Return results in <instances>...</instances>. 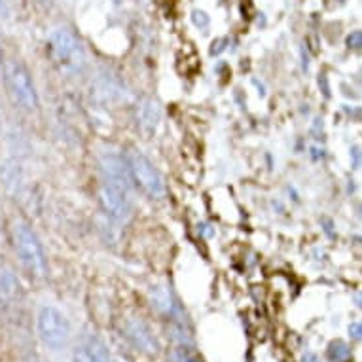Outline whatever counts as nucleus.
<instances>
[{"mask_svg":"<svg viewBox=\"0 0 362 362\" xmlns=\"http://www.w3.org/2000/svg\"><path fill=\"white\" fill-rule=\"evenodd\" d=\"M327 358L330 362H351L353 361V351H351V347L345 341L336 339V341L328 345Z\"/></svg>","mask_w":362,"mask_h":362,"instance_id":"10","label":"nucleus"},{"mask_svg":"<svg viewBox=\"0 0 362 362\" xmlns=\"http://www.w3.org/2000/svg\"><path fill=\"white\" fill-rule=\"evenodd\" d=\"M36 2H44V4H46V2H48V0H36Z\"/></svg>","mask_w":362,"mask_h":362,"instance_id":"20","label":"nucleus"},{"mask_svg":"<svg viewBox=\"0 0 362 362\" xmlns=\"http://www.w3.org/2000/svg\"><path fill=\"white\" fill-rule=\"evenodd\" d=\"M125 336L131 344L135 345L139 351L148 353V355H156L160 351V341L156 338L150 327L141 319H129L125 322Z\"/></svg>","mask_w":362,"mask_h":362,"instance_id":"7","label":"nucleus"},{"mask_svg":"<svg viewBox=\"0 0 362 362\" xmlns=\"http://www.w3.org/2000/svg\"><path fill=\"white\" fill-rule=\"evenodd\" d=\"M125 161H127V169H129V177L133 185H137L152 199H163L165 197L167 186L163 182L161 173L141 150L131 148L125 154Z\"/></svg>","mask_w":362,"mask_h":362,"instance_id":"3","label":"nucleus"},{"mask_svg":"<svg viewBox=\"0 0 362 362\" xmlns=\"http://www.w3.org/2000/svg\"><path fill=\"white\" fill-rule=\"evenodd\" d=\"M192 21L197 25V27H207L209 25V16L205 12H199V10H196V12L192 13Z\"/></svg>","mask_w":362,"mask_h":362,"instance_id":"15","label":"nucleus"},{"mask_svg":"<svg viewBox=\"0 0 362 362\" xmlns=\"http://www.w3.org/2000/svg\"><path fill=\"white\" fill-rule=\"evenodd\" d=\"M10 235L16 255H18L21 266L35 277H44L48 272V258L44 252L40 239L36 232L27 224L23 218H13L10 226Z\"/></svg>","mask_w":362,"mask_h":362,"instance_id":"1","label":"nucleus"},{"mask_svg":"<svg viewBox=\"0 0 362 362\" xmlns=\"http://www.w3.org/2000/svg\"><path fill=\"white\" fill-rule=\"evenodd\" d=\"M0 66H2V48H0Z\"/></svg>","mask_w":362,"mask_h":362,"instance_id":"19","label":"nucleus"},{"mask_svg":"<svg viewBox=\"0 0 362 362\" xmlns=\"http://www.w3.org/2000/svg\"><path fill=\"white\" fill-rule=\"evenodd\" d=\"M0 309H2V308H0Z\"/></svg>","mask_w":362,"mask_h":362,"instance_id":"21","label":"nucleus"},{"mask_svg":"<svg viewBox=\"0 0 362 362\" xmlns=\"http://www.w3.org/2000/svg\"><path fill=\"white\" fill-rule=\"evenodd\" d=\"M48 54L63 71H78L83 65V48L71 29L59 27L48 38Z\"/></svg>","mask_w":362,"mask_h":362,"instance_id":"4","label":"nucleus"},{"mask_svg":"<svg viewBox=\"0 0 362 362\" xmlns=\"http://www.w3.org/2000/svg\"><path fill=\"white\" fill-rule=\"evenodd\" d=\"M349 334L353 336V339H361V325H358V322H353L349 327Z\"/></svg>","mask_w":362,"mask_h":362,"instance_id":"16","label":"nucleus"},{"mask_svg":"<svg viewBox=\"0 0 362 362\" xmlns=\"http://www.w3.org/2000/svg\"><path fill=\"white\" fill-rule=\"evenodd\" d=\"M2 74H4L8 95L12 97L13 105L25 112H35L38 108V93L29 69L21 61L8 59L2 65Z\"/></svg>","mask_w":362,"mask_h":362,"instance_id":"2","label":"nucleus"},{"mask_svg":"<svg viewBox=\"0 0 362 362\" xmlns=\"http://www.w3.org/2000/svg\"><path fill=\"white\" fill-rule=\"evenodd\" d=\"M160 122V107L152 99H143L137 105V124L146 133H152Z\"/></svg>","mask_w":362,"mask_h":362,"instance_id":"9","label":"nucleus"},{"mask_svg":"<svg viewBox=\"0 0 362 362\" xmlns=\"http://www.w3.org/2000/svg\"><path fill=\"white\" fill-rule=\"evenodd\" d=\"M129 188L131 186L122 185V182L103 178L101 186H99V203L110 218L125 222L131 216L133 202H131Z\"/></svg>","mask_w":362,"mask_h":362,"instance_id":"6","label":"nucleus"},{"mask_svg":"<svg viewBox=\"0 0 362 362\" xmlns=\"http://www.w3.org/2000/svg\"><path fill=\"white\" fill-rule=\"evenodd\" d=\"M302 362H321V358L315 355V353H305V355L302 356Z\"/></svg>","mask_w":362,"mask_h":362,"instance_id":"17","label":"nucleus"},{"mask_svg":"<svg viewBox=\"0 0 362 362\" xmlns=\"http://www.w3.org/2000/svg\"><path fill=\"white\" fill-rule=\"evenodd\" d=\"M21 294L23 291H21V283L16 272L10 266L0 264V308L16 305Z\"/></svg>","mask_w":362,"mask_h":362,"instance_id":"8","label":"nucleus"},{"mask_svg":"<svg viewBox=\"0 0 362 362\" xmlns=\"http://www.w3.org/2000/svg\"><path fill=\"white\" fill-rule=\"evenodd\" d=\"M362 46V35L361 30H355V33H351L347 36V48H353V49H358Z\"/></svg>","mask_w":362,"mask_h":362,"instance_id":"14","label":"nucleus"},{"mask_svg":"<svg viewBox=\"0 0 362 362\" xmlns=\"http://www.w3.org/2000/svg\"><path fill=\"white\" fill-rule=\"evenodd\" d=\"M38 336L49 349H61L71 339V322L63 311L54 305H44L38 311Z\"/></svg>","mask_w":362,"mask_h":362,"instance_id":"5","label":"nucleus"},{"mask_svg":"<svg viewBox=\"0 0 362 362\" xmlns=\"http://www.w3.org/2000/svg\"><path fill=\"white\" fill-rule=\"evenodd\" d=\"M0 135H2V114H0Z\"/></svg>","mask_w":362,"mask_h":362,"instance_id":"18","label":"nucleus"},{"mask_svg":"<svg viewBox=\"0 0 362 362\" xmlns=\"http://www.w3.org/2000/svg\"><path fill=\"white\" fill-rule=\"evenodd\" d=\"M72 361L74 362H105V358L97 355L95 351L89 345H78L74 353H72Z\"/></svg>","mask_w":362,"mask_h":362,"instance_id":"12","label":"nucleus"},{"mask_svg":"<svg viewBox=\"0 0 362 362\" xmlns=\"http://www.w3.org/2000/svg\"><path fill=\"white\" fill-rule=\"evenodd\" d=\"M152 302H154L152 305H156V309H160L161 313H175V300L171 296V291H167L165 286L156 288V292L152 294Z\"/></svg>","mask_w":362,"mask_h":362,"instance_id":"11","label":"nucleus"},{"mask_svg":"<svg viewBox=\"0 0 362 362\" xmlns=\"http://www.w3.org/2000/svg\"><path fill=\"white\" fill-rule=\"evenodd\" d=\"M173 362H203L197 353L190 349V347H186V345H180L177 349L173 351Z\"/></svg>","mask_w":362,"mask_h":362,"instance_id":"13","label":"nucleus"}]
</instances>
